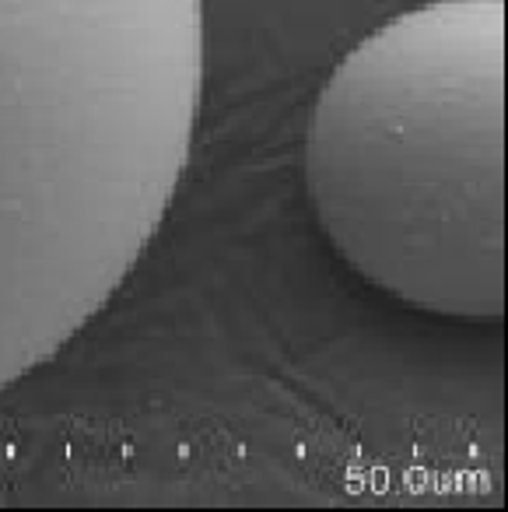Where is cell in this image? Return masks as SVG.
<instances>
[{"label":"cell","mask_w":508,"mask_h":512,"mask_svg":"<svg viewBox=\"0 0 508 512\" xmlns=\"http://www.w3.org/2000/svg\"><path fill=\"white\" fill-rule=\"evenodd\" d=\"M200 92L204 0H0V390L134 274Z\"/></svg>","instance_id":"obj_1"},{"label":"cell","mask_w":508,"mask_h":512,"mask_svg":"<svg viewBox=\"0 0 508 512\" xmlns=\"http://www.w3.org/2000/svg\"><path fill=\"white\" fill-rule=\"evenodd\" d=\"M302 176L330 246L407 309L505 313V4L431 0L337 60Z\"/></svg>","instance_id":"obj_2"}]
</instances>
